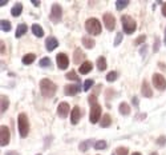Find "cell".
<instances>
[{"mask_svg":"<svg viewBox=\"0 0 166 155\" xmlns=\"http://www.w3.org/2000/svg\"><path fill=\"white\" fill-rule=\"evenodd\" d=\"M40 91H41L43 96H45V98H52L57 91V86L52 80H49V79H43V80L40 82Z\"/></svg>","mask_w":166,"mask_h":155,"instance_id":"obj_1","label":"cell"},{"mask_svg":"<svg viewBox=\"0 0 166 155\" xmlns=\"http://www.w3.org/2000/svg\"><path fill=\"white\" fill-rule=\"evenodd\" d=\"M17 126H19V132L21 138H27L29 132V122L28 118H27L25 114H20L19 118H17Z\"/></svg>","mask_w":166,"mask_h":155,"instance_id":"obj_2","label":"cell"},{"mask_svg":"<svg viewBox=\"0 0 166 155\" xmlns=\"http://www.w3.org/2000/svg\"><path fill=\"white\" fill-rule=\"evenodd\" d=\"M121 21H122V27H124V32L130 35L133 34L134 31H136L137 28V23L136 20L133 19V17H130L129 15H124L122 17H121Z\"/></svg>","mask_w":166,"mask_h":155,"instance_id":"obj_3","label":"cell"},{"mask_svg":"<svg viewBox=\"0 0 166 155\" xmlns=\"http://www.w3.org/2000/svg\"><path fill=\"white\" fill-rule=\"evenodd\" d=\"M85 28L91 35H100L101 34V24L100 21L95 17H92V19H88L85 21Z\"/></svg>","mask_w":166,"mask_h":155,"instance_id":"obj_4","label":"cell"},{"mask_svg":"<svg viewBox=\"0 0 166 155\" xmlns=\"http://www.w3.org/2000/svg\"><path fill=\"white\" fill-rule=\"evenodd\" d=\"M101 116V106L98 103H95L91 106V115H89V119H91L92 123H97L100 121Z\"/></svg>","mask_w":166,"mask_h":155,"instance_id":"obj_5","label":"cell"},{"mask_svg":"<svg viewBox=\"0 0 166 155\" xmlns=\"http://www.w3.org/2000/svg\"><path fill=\"white\" fill-rule=\"evenodd\" d=\"M61 16H62V10H61L60 4L55 3L52 6V10H51V20L53 23H59L61 20Z\"/></svg>","mask_w":166,"mask_h":155,"instance_id":"obj_6","label":"cell"},{"mask_svg":"<svg viewBox=\"0 0 166 155\" xmlns=\"http://www.w3.org/2000/svg\"><path fill=\"white\" fill-rule=\"evenodd\" d=\"M153 84L157 90L164 91L166 88V79L161 74H154L153 75Z\"/></svg>","mask_w":166,"mask_h":155,"instance_id":"obj_7","label":"cell"},{"mask_svg":"<svg viewBox=\"0 0 166 155\" xmlns=\"http://www.w3.org/2000/svg\"><path fill=\"white\" fill-rule=\"evenodd\" d=\"M8 143H10V130H8V127L2 126L0 127V144L4 147Z\"/></svg>","mask_w":166,"mask_h":155,"instance_id":"obj_8","label":"cell"},{"mask_svg":"<svg viewBox=\"0 0 166 155\" xmlns=\"http://www.w3.org/2000/svg\"><path fill=\"white\" fill-rule=\"evenodd\" d=\"M56 62H57V66H59L60 70H66V68H68V66H69V59H68V56H66L65 54H62V52L57 55Z\"/></svg>","mask_w":166,"mask_h":155,"instance_id":"obj_9","label":"cell"},{"mask_svg":"<svg viewBox=\"0 0 166 155\" xmlns=\"http://www.w3.org/2000/svg\"><path fill=\"white\" fill-rule=\"evenodd\" d=\"M104 24L108 31H113L116 27V19L112 14H105L104 15Z\"/></svg>","mask_w":166,"mask_h":155,"instance_id":"obj_10","label":"cell"},{"mask_svg":"<svg viewBox=\"0 0 166 155\" xmlns=\"http://www.w3.org/2000/svg\"><path fill=\"white\" fill-rule=\"evenodd\" d=\"M57 114H59L60 118H66V115L69 114V104L65 103V102L60 103L59 107H57Z\"/></svg>","mask_w":166,"mask_h":155,"instance_id":"obj_11","label":"cell"},{"mask_svg":"<svg viewBox=\"0 0 166 155\" xmlns=\"http://www.w3.org/2000/svg\"><path fill=\"white\" fill-rule=\"evenodd\" d=\"M79 91H80V86H79V83H77V84H68V86H65V87H64V92H65V95H69V96L76 95Z\"/></svg>","mask_w":166,"mask_h":155,"instance_id":"obj_12","label":"cell"},{"mask_svg":"<svg viewBox=\"0 0 166 155\" xmlns=\"http://www.w3.org/2000/svg\"><path fill=\"white\" fill-rule=\"evenodd\" d=\"M57 46H59V42H57L56 38H53V36L47 38V40H45V47H47V50H48L49 52L53 51L55 48H57Z\"/></svg>","mask_w":166,"mask_h":155,"instance_id":"obj_13","label":"cell"},{"mask_svg":"<svg viewBox=\"0 0 166 155\" xmlns=\"http://www.w3.org/2000/svg\"><path fill=\"white\" fill-rule=\"evenodd\" d=\"M80 116H81L80 108L77 107V106H74L73 110H72V112H70V122H72V125H77L79 121H80Z\"/></svg>","mask_w":166,"mask_h":155,"instance_id":"obj_14","label":"cell"},{"mask_svg":"<svg viewBox=\"0 0 166 155\" xmlns=\"http://www.w3.org/2000/svg\"><path fill=\"white\" fill-rule=\"evenodd\" d=\"M141 92H142V95L145 96V98H151V96H153V91H151L149 83H147L146 80H143V83H142Z\"/></svg>","mask_w":166,"mask_h":155,"instance_id":"obj_15","label":"cell"},{"mask_svg":"<svg viewBox=\"0 0 166 155\" xmlns=\"http://www.w3.org/2000/svg\"><path fill=\"white\" fill-rule=\"evenodd\" d=\"M84 59H85V55L81 51V48H76L74 52H73V62L77 64V63H81Z\"/></svg>","mask_w":166,"mask_h":155,"instance_id":"obj_16","label":"cell"},{"mask_svg":"<svg viewBox=\"0 0 166 155\" xmlns=\"http://www.w3.org/2000/svg\"><path fill=\"white\" fill-rule=\"evenodd\" d=\"M92 68H93V64L91 63V62H84V63L80 66V74H83V75H85V74H89L92 71Z\"/></svg>","mask_w":166,"mask_h":155,"instance_id":"obj_17","label":"cell"},{"mask_svg":"<svg viewBox=\"0 0 166 155\" xmlns=\"http://www.w3.org/2000/svg\"><path fill=\"white\" fill-rule=\"evenodd\" d=\"M0 104H2V107H0V112H6L8 106H10V102H8V98L6 95L0 96Z\"/></svg>","mask_w":166,"mask_h":155,"instance_id":"obj_18","label":"cell"},{"mask_svg":"<svg viewBox=\"0 0 166 155\" xmlns=\"http://www.w3.org/2000/svg\"><path fill=\"white\" fill-rule=\"evenodd\" d=\"M81 42H83V44H84V47L85 48H88V50H91V48H93L95 47V40H93L92 38H88V36H84L83 39H81Z\"/></svg>","mask_w":166,"mask_h":155,"instance_id":"obj_19","label":"cell"},{"mask_svg":"<svg viewBox=\"0 0 166 155\" xmlns=\"http://www.w3.org/2000/svg\"><path fill=\"white\" fill-rule=\"evenodd\" d=\"M32 32L35 36H37V38H43V35H44V30L41 25H39V24H33L32 25Z\"/></svg>","mask_w":166,"mask_h":155,"instance_id":"obj_20","label":"cell"},{"mask_svg":"<svg viewBox=\"0 0 166 155\" xmlns=\"http://www.w3.org/2000/svg\"><path fill=\"white\" fill-rule=\"evenodd\" d=\"M21 11H23V4L17 3V4H15V6H13V8L11 10V14H12V16L17 17V16H20Z\"/></svg>","mask_w":166,"mask_h":155,"instance_id":"obj_21","label":"cell"},{"mask_svg":"<svg viewBox=\"0 0 166 155\" xmlns=\"http://www.w3.org/2000/svg\"><path fill=\"white\" fill-rule=\"evenodd\" d=\"M118 111L122 114V115H129V114H130V107H129L128 103L122 102V103L120 104V107H118Z\"/></svg>","mask_w":166,"mask_h":155,"instance_id":"obj_22","label":"cell"},{"mask_svg":"<svg viewBox=\"0 0 166 155\" xmlns=\"http://www.w3.org/2000/svg\"><path fill=\"white\" fill-rule=\"evenodd\" d=\"M97 68L100 71H105L106 70V59L104 56H100L97 59Z\"/></svg>","mask_w":166,"mask_h":155,"instance_id":"obj_23","label":"cell"},{"mask_svg":"<svg viewBox=\"0 0 166 155\" xmlns=\"http://www.w3.org/2000/svg\"><path fill=\"white\" fill-rule=\"evenodd\" d=\"M35 59H36V55L35 54H27V55H24L23 56V63L24 64H32L33 62H35Z\"/></svg>","mask_w":166,"mask_h":155,"instance_id":"obj_24","label":"cell"},{"mask_svg":"<svg viewBox=\"0 0 166 155\" xmlns=\"http://www.w3.org/2000/svg\"><path fill=\"white\" fill-rule=\"evenodd\" d=\"M27 32V24H19L17 25V30H16V38H21L23 35Z\"/></svg>","mask_w":166,"mask_h":155,"instance_id":"obj_25","label":"cell"},{"mask_svg":"<svg viewBox=\"0 0 166 155\" xmlns=\"http://www.w3.org/2000/svg\"><path fill=\"white\" fill-rule=\"evenodd\" d=\"M110 123H112V118L109 116V114H106V115H104V116H102L100 125H101V127H109Z\"/></svg>","mask_w":166,"mask_h":155,"instance_id":"obj_26","label":"cell"},{"mask_svg":"<svg viewBox=\"0 0 166 155\" xmlns=\"http://www.w3.org/2000/svg\"><path fill=\"white\" fill-rule=\"evenodd\" d=\"M126 6H129V2L128 0H117L116 2V8H117L118 11H121V10H124Z\"/></svg>","mask_w":166,"mask_h":155,"instance_id":"obj_27","label":"cell"},{"mask_svg":"<svg viewBox=\"0 0 166 155\" xmlns=\"http://www.w3.org/2000/svg\"><path fill=\"white\" fill-rule=\"evenodd\" d=\"M108 147V143L105 140H97L95 143V148L96 150H105Z\"/></svg>","mask_w":166,"mask_h":155,"instance_id":"obj_28","label":"cell"},{"mask_svg":"<svg viewBox=\"0 0 166 155\" xmlns=\"http://www.w3.org/2000/svg\"><path fill=\"white\" fill-rule=\"evenodd\" d=\"M0 27H2L3 31L8 32V31H11V23L8 20H2V21H0Z\"/></svg>","mask_w":166,"mask_h":155,"instance_id":"obj_29","label":"cell"},{"mask_svg":"<svg viewBox=\"0 0 166 155\" xmlns=\"http://www.w3.org/2000/svg\"><path fill=\"white\" fill-rule=\"evenodd\" d=\"M51 66H52V62L49 57H43L40 60V67H51Z\"/></svg>","mask_w":166,"mask_h":155,"instance_id":"obj_30","label":"cell"},{"mask_svg":"<svg viewBox=\"0 0 166 155\" xmlns=\"http://www.w3.org/2000/svg\"><path fill=\"white\" fill-rule=\"evenodd\" d=\"M117 76H118V74L116 72V71H112V72H109L106 75V80L108 82H114V80H117Z\"/></svg>","mask_w":166,"mask_h":155,"instance_id":"obj_31","label":"cell"},{"mask_svg":"<svg viewBox=\"0 0 166 155\" xmlns=\"http://www.w3.org/2000/svg\"><path fill=\"white\" fill-rule=\"evenodd\" d=\"M66 79H69V80H76L77 83H79V80H80V78L77 76V74H76L74 71H70V72L66 74Z\"/></svg>","mask_w":166,"mask_h":155,"instance_id":"obj_32","label":"cell"},{"mask_svg":"<svg viewBox=\"0 0 166 155\" xmlns=\"http://www.w3.org/2000/svg\"><path fill=\"white\" fill-rule=\"evenodd\" d=\"M92 143V140H84V142H81L80 143V150L81 151H87V150L89 148V144Z\"/></svg>","mask_w":166,"mask_h":155,"instance_id":"obj_33","label":"cell"},{"mask_svg":"<svg viewBox=\"0 0 166 155\" xmlns=\"http://www.w3.org/2000/svg\"><path fill=\"white\" fill-rule=\"evenodd\" d=\"M128 148L126 147H118V148H116V151H114V155H128Z\"/></svg>","mask_w":166,"mask_h":155,"instance_id":"obj_34","label":"cell"},{"mask_svg":"<svg viewBox=\"0 0 166 155\" xmlns=\"http://www.w3.org/2000/svg\"><path fill=\"white\" fill-rule=\"evenodd\" d=\"M92 86H93V80H92V79H88V80H85L84 86H83L84 91H88V90H89V88H91Z\"/></svg>","mask_w":166,"mask_h":155,"instance_id":"obj_35","label":"cell"},{"mask_svg":"<svg viewBox=\"0 0 166 155\" xmlns=\"http://www.w3.org/2000/svg\"><path fill=\"white\" fill-rule=\"evenodd\" d=\"M121 42H122V34H120V32H118L117 35H116V39H114V43H113V44H114L116 47H117Z\"/></svg>","mask_w":166,"mask_h":155,"instance_id":"obj_36","label":"cell"},{"mask_svg":"<svg viewBox=\"0 0 166 155\" xmlns=\"http://www.w3.org/2000/svg\"><path fill=\"white\" fill-rule=\"evenodd\" d=\"M145 40H146V36H145V35H141V36H138V38L136 39L134 44H141V43H143Z\"/></svg>","mask_w":166,"mask_h":155,"instance_id":"obj_37","label":"cell"},{"mask_svg":"<svg viewBox=\"0 0 166 155\" xmlns=\"http://www.w3.org/2000/svg\"><path fill=\"white\" fill-rule=\"evenodd\" d=\"M88 102H89V103H91V106H92V104H95V103H97L96 96H95V95H91V96H89V98H88Z\"/></svg>","mask_w":166,"mask_h":155,"instance_id":"obj_38","label":"cell"},{"mask_svg":"<svg viewBox=\"0 0 166 155\" xmlns=\"http://www.w3.org/2000/svg\"><path fill=\"white\" fill-rule=\"evenodd\" d=\"M165 142H166V138H160L158 140H157V143H158V144H162V146H164Z\"/></svg>","mask_w":166,"mask_h":155,"instance_id":"obj_39","label":"cell"},{"mask_svg":"<svg viewBox=\"0 0 166 155\" xmlns=\"http://www.w3.org/2000/svg\"><path fill=\"white\" fill-rule=\"evenodd\" d=\"M162 14H164V16H166V3H164V6H162Z\"/></svg>","mask_w":166,"mask_h":155,"instance_id":"obj_40","label":"cell"},{"mask_svg":"<svg viewBox=\"0 0 166 155\" xmlns=\"http://www.w3.org/2000/svg\"><path fill=\"white\" fill-rule=\"evenodd\" d=\"M32 4L35 7H39L40 6V2H37V0H32Z\"/></svg>","mask_w":166,"mask_h":155,"instance_id":"obj_41","label":"cell"},{"mask_svg":"<svg viewBox=\"0 0 166 155\" xmlns=\"http://www.w3.org/2000/svg\"><path fill=\"white\" fill-rule=\"evenodd\" d=\"M158 51V39L155 40V46H154V52H157Z\"/></svg>","mask_w":166,"mask_h":155,"instance_id":"obj_42","label":"cell"},{"mask_svg":"<svg viewBox=\"0 0 166 155\" xmlns=\"http://www.w3.org/2000/svg\"><path fill=\"white\" fill-rule=\"evenodd\" d=\"M6 52V46H4V42H2V54Z\"/></svg>","mask_w":166,"mask_h":155,"instance_id":"obj_43","label":"cell"},{"mask_svg":"<svg viewBox=\"0 0 166 155\" xmlns=\"http://www.w3.org/2000/svg\"><path fill=\"white\" fill-rule=\"evenodd\" d=\"M133 103H134V106H138V99L136 98V96L133 98Z\"/></svg>","mask_w":166,"mask_h":155,"instance_id":"obj_44","label":"cell"},{"mask_svg":"<svg viewBox=\"0 0 166 155\" xmlns=\"http://www.w3.org/2000/svg\"><path fill=\"white\" fill-rule=\"evenodd\" d=\"M7 3H8V2H7V0H4V2H2V3H0V6H2V7H3V6H6V4H7Z\"/></svg>","mask_w":166,"mask_h":155,"instance_id":"obj_45","label":"cell"},{"mask_svg":"<svg viewBox=\"0 0 166 155\" xmlns=\"http://www.w3.org/2000/svg\"><path fill=\"white\" fill-rule=\"evenodd\" d=\"M132 155H141V154H140V153H133Z\"/></svg>","mask_w":166,"mask_h":155,"instance_id":"obj_46","label":"cell"},{"mask_svg":"<svg viewBox=\"0 0 166 155\" xmlns=\"http://www.w3.org/2000/svg\"><path fill=\"white\" fill-rule=\"evenodd\" d=\"M6 155H15V154H13V153H7Z\"/></svg>","mask_w":166,"mask_h":155,"instance_id":"obj_47","label":"cell"},{"mask_svg":"<svg viewBox=\"0 0 166 155\" xmlns=\"http://www.w3.org/2000/svg\"><path fill=\"white\" fill-rule=\"evenodd\" d=\"M150 155H158V154H157V153H151Z\"/></svg>","mask_w":166,"mask_h":155,"instance_id":"obj_48","label":"cell"},{"mask_svg":"<svg viewBox=\"0 0 166 155\" xmlns=\"http://www.w3.org/2000/svg\"><path fill=\"white\" fill-rule=\"evenodd\" d=\"M165 44H166V39H165Z\"/></svg>","mask_w":166,"mask_h":155,"instance_id":"obj_49","label":"cell"},{"mask_svg":"<svg viewBox=\"0 0 166 155\" xmlns=\"http://www.w3.org/2000/svg\"><path fill=\"white\" fill-rule=\"evenodd\" d=\"M165 34H166V31H165Z\"/></svg>","mask_w":166,"mask_h":155,"instance_id":"obj_50","label":"cell"},{"mask_svg":"<svg viewBox=\"0 0 166 155\" xmlns=\"http://www.w3.org/2000/svg\"><path fill=\"white\" fill-rule=\"evenodd\" d=\"M37 155H40V154H37Z\"/></svg>","mask_w":166,"mask_h":155,"instance_id":"obj_51","label":"cell"},{"mask_svg":"<svg viewBox=\"0 0 166 155\" xmlns=\"http://www.w3.org/2000/svg\"><path fill=\"white\" fill-rule=\"evenodd\" d=\"M113 155H114V154H113Z\"/></svg>","mask_w":166,"mask_h":155,"instance_id":"obj_52","label":"cell"}]
</instances>
